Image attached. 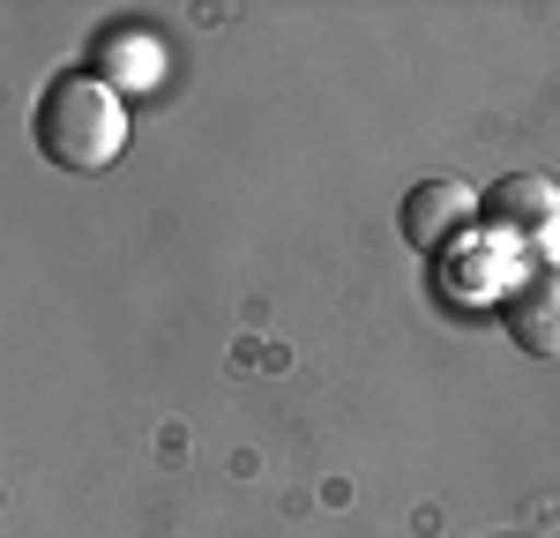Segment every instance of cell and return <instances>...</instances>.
Segmentation results:
<instances>
[{"mask_svg": "<svg viewBox=\"0 0 560 538\" xmlns=\"http://www.w3.org/2000/svg\"><path fill=\"white\" fill-rule=\"evenodd\" d=\"M478 224V195L464 179H419L411 195H404V239H411V255H441L448 239H464Z\"/></svg>", "mask_w": 560, "mask_h": 538, "instance_id": "cell-4", "label": "cell"}, {"mask_svg": "<svg viewBox=\"0 0 560 538\" xmlns=\"http://www.w3.org/2000/svg\"><path fill=\"white\" fill-rule=\"evenodd\" d=\"M31 142L60 173H105L128 150V97L113 75H52L31 105Z\"/></svg>", "mask_w": 560, "mask_h": 538, "instance_id": "cell-1", "label": "cell"}, {"mask_svg": "<svg viewBox=\"0 0 560 538\" xmlns=\"http://www.w3.org/2000/svg\"><path fill=\"white\" fill-rule=\"evenodd\" d=\"M501 329L516 337L530 359H560V255L553 262H530L501 292Z\"/></svg>", "mask_w": 560, "mask_h": 538, "instance_id": "cell-2", "label": "cell"}, {"mask_svg": "<svg viewBox=\"0 0 560 538\" xmlns=\"http://www.w3.org/2000/svg\"><path fill=\"white\" fill-rule=\"evenodd\" d=\"M478 218L493 232H509V239H546V232H560V179H546V173L493 179L478 195Z\"/></svg>", "mask_w": 560, "mask_h": 538, "instance_id": "cell-3", "label": "cell"}]
</instances>
